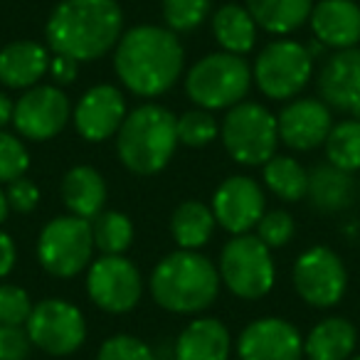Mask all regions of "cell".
Masks as SVG:
<instances>
[{
    "label": "cell",
    "mask_w": 360,
    "mask_h": 360,
    "mask_svg": "<svg viewBox=\"0 0 360 360\" xmlns=\"http://www.w3.org/2000/svg\"><path fill=\"white\" fill-rule=\"evenodd\" d=\"M126 119V96L114 84H96L79 96L72 109L77 134L89 143H101L119 134Z\"/></svg>",
    "instance_id": "cell-15"
},
{
    "label": "cell",
    "mask_w": 360,
    "mask_h": 360,
    "mask_svg": "<svg viewBox=\"0 0 360 360\" xmlns=\"http://www.w3.org/2000/svg\"><path fill=\"white\" fill-rule=\"evenodd\" d=\"M215 215L212 207L202 205L200 200H186L180 202L170 217V232L178 245V250H193L198 252L212 240L215 232Z\"/></svg>",
    "instance_id": "cell-27"
},
{
    "label": "cell",
    "mask_w": 360,
    "mask_h": 360,
    "mask_svg": "<svg viewBox=\"0 0 360 360\" xmlns=\"http://www.w3.org/2000/svg\"><path fill=\"white\" fill-rule=\"evenodd\" d=\"M220 136L230 158L240 165H264L276 155L279 126L276 116L257 101H240L222 119Z\"/></svg>",
    "instance_id": "cell-6"
},
{
    "label": "cell",
    "mask_w": 360,
    "mask_h": 360,
    "mask_svg": "<svg viewBox=\"0 0 360 360\" xmlns=\"http://www.w3.org/2000/svg\"><path fill=\"white\" fill-rule=\"evenodd\" d=\"M264 183L279 200L299 202L309 191V170L291 155H271L264 163Z\"/></svg>",
    "instance_id": "cell-28"
},
{
    "label": "cell",
    "mask_w": 360,
    "mask_h": 360,
    "mask_svg": "<svg viewBox=\"0 0 360 360\" xmlns=\"http://www.w3.org/2000/svg\"><path fill=\"white\" fill-rule=\"evenodd\" d=\"M210 207L215 222L232 237L250 235L264 215V191L250 175H232L217 186Z\"/></svg>",
    "instance_id": "cell-14"
},
{
    "label": "cell",
    "mask_w": 360,
    "mask_h": 360,
    "mask_svg": "<svg viewBox=\"0 0 360 360\" xmlns=\"http://www.w3.org/2000/svg\"><path fill=\"white\" fill-rule=\"evenodd\" d=\"M94 247L101 255H124L134 242V222L116 210H101L91 220Z\"/></svg>",
    "instance_id": "cell-29"
},
{
    "label": "cell",
    "mask_w": 360,
    "mask_h": 360,
    "mask_svg": "<svg viewBox=\"0 0 360 360\" xmlns=\"http://www.w3.org/2000/svg\"><path fill=\"white\" fill-rule=\"evenodd\" d=\"M314 75V57L296 40H274L257 55L252 82L266 99L286 101L299 96Z\"/></svg>",
    "instance_id": "cell-9"
},
{
    "label": "cell",
    "mask_w": 360,
    "mask_h": 360,
    "mask_svg": "<svg viewBox=\"0 0 360 360\" xmlns=\"http://www.w3.org/2000/svg\"><path fill=\"white\" fill-rule=\"evenodd\" d=\"M6 198H8V205H11V210L20 212V215H27V212H32L37 205H40V188H37L32 180H27L25 175H22V178L8 183Z\"/></svg>",
    "instance_id": "cell-38"
},
{
    "label": "cell",
    "mask_w": 360,
    "mask_h": 360,
    "mask_svg": "<svg viewBox=\"0 0 360 360\" xmlns=\"http://www.w3.org/2000/svg\"><path fill=\"white\" fill-rule=\"evenodd\" d=\"M50 70L47 47L35 40H18L0 50V84L8 89H30Z\"/></svg>",
    "instance_id": "cell-20"
},
{
    "label": "cell",
    "mask_w": 360,
    "mask_h": 360,
    "mask_svg": "<svg viewBox=\"0 0 360 360\" xmlns=\"http://www.w3.org/2000/svg\"><path fill=\"white\" fill-rule=\"evenodd\" d=\"M245 8L255 18L257 27L284 37L309 22L314 0H247Z\"/></svg>",
    "instance_id": "cell-25"
},
{
    "label": "cell",
    "mask_w": 360,
    "mask_h": 360,
    "mask_svg": "<svg viewBox=\"0 0 360 360\" xmlns=\"http://www.w3.org/2000/svg\"><path fill=\"white\" fill-rule=\"evenodd\" d=\"M296 235V222L294 215L286 210H271L264 212L257 225V237L264 242L269 250H276V247H286Z\"/></svg>",
    "instance_id": "cell-35"
},
{
    "label": "cell",
    "mask_w": 360,
    "mask_h": 360,
    "mask_svg": "<svg viewBox=\"0 0 360 360\" xmlns=\"http://www.w3.org/2000/svg\"><path fill=\"white\" fill-rule=\"evenodd\" d=\"M212 35L222 52L230 55H247L257 42V22L250 11L237 3H227L212 15Z\"/></svg>",
    "instance_id": "cell-26"
},
{
    "label": "cell",
    "mask_w": 360,
    "mask_h": 360,
    "mask_svg": "<svg viewBox=\"0 0 360 360\" xmlns=\"http://www.w3.org/2000/svg\"><path fill=\"white\" fill-rule=\"evenodd\" d=\"M91 222L75 215H57L37 237V262L47 274L72 279L91 264L94 255Z\"/></svg>",
    "instance_id": "cell-7"
},
{
    "label": "cell",
    "mask_w": 360,
    "mask_h": 360,
    "mask_svg": "<svg viewBox=\"0 0 360 360\" xmlns=\"http://www.w3.org/2000/svg\"><path fill=\"white\" fill-rule=\"evenodd\" d=\"M70 96L57 84H37L22 91L13 109V126L25 141H50L70 124Z\"/></svg>",
    "instance_id": "cell-13"
},
{
    "label": "cell",
    "mask_w": 360,
    "mask_h": 360,
    "mask_svg": "<svg viewBox=\"0 0 360 360\" xmlns=\"http://www.w3.org/2000/svg\"><path fill=\"white\" fill-rule=\"evenodd\" d=\"M252 86V67L240 55L212 52L198 60L186 75V94L198 109H232Z\"/></svg>",
    "instance_id": "cell-5"
},
{
    "label": "cell",
    "mask_w": 360,
    "mask_h": 360,
    "mask_svg": "<svg viewBox=\"0 0 360 360\" xmlns=\"http://www.w3.org/2000/svg\"><path fill=\"white\" fill-rule=\"evenodd\" d=\"M279 141L291 150H314L326 143L333 116L330 106L321 99H294L276 116Z\"/></svg>",
    "instance_id": "cell-17"
},
{
    "label": "cell",
    "mask_w": 360,
    "mask_h": 360,
    "mask_svg": "<svg viewBox=\"0 0 360 360\" xmlns=\"http://www.w3.org/2000/svg\"><path fill=\"white\" fill-rule=\"evenodd\" d=\"M212 0H160V13L168 30L193 32L205 22Z\"/></svg>",
    "instance_id": "cell-31"
},
{
    "label": "cell",
    "mask_w": 360,
    "mask_h": 360,
    "mask_svg": "<svg viewBox=\"0 0 360 360\" xmlns=\"http://www.w3.org/2000/svg\"><path fill=\"white\" fill-rule=\"evenodd\" d=\"M13 109H15V101L0 91V131H6V126L13 124Z\"/></svg>",
    "instance_id": "cell-41"
},
{
    "label": "cell",
    "mask_w": 360,
    "mask_h": 360,
    "mask_svg": "<svg viewBox=\"0 0 360 360\" xmlns=\"http://www.w3.org/2000/svg\"><path fill=\"white\" fill-rule=\"evenodd\" d=\"M32 345L47 355H72L86 340V321L75 304L65 299H42L32 306L25 323Z\"/></svg>",
    "instance_id": "cell-10"
},
{
    "label": "cell",
    "mask_w": 360,
    "mask_h": 360,
    "mask_svg": "<svg viewBox=\"0 0 360 360\" xmlns=\"http://www.w3.org/2000/svg\"><path fill=\"white\" fill-rule=\"evenodd\" d=\"M311 207L321 212H340L350 207L358 198L353 173L335 168V165H316L309 173V191H306Z\"/></svg>",
    "instance_id": "cell-23"
},
{
    "label": "cell",
    "mask_w": 360,
    "mask_h": 360,
    "mask_svg": "<svg viewBox=\"0 0 360 360\" xmlns=\"http://www.w3.org/2000/svg\"><path fill=\"white\" fill-rule=\"evenodd\" d=\"M232 335L217 319H195L175 340V360H227Z\"/></svg>",
    "instance_id": "cell-21"
},
{
    "label": "cell",
    "mask_w": 360,
    "mask_h": 360,
    "mask_svg": "<svg viewBox=\"0 0 360 360\" xmlns=\"http://www.w3.org/2000/svg\"><path fill=\"white\" fill-rule=\"evenodd\" d=\"M348 360H360V353H358V355H350Z\"/></svg>",
    "instance_id": "cell-44"
},
{
    "label": "cell",
    "mask_w": 360,
    "mask_h": 360,
    "mask_svg": "<svg viewBox=\"0 0 360 360\" xmlns=\"http://www.w3.org/2000/svg\"><path fill=\"white\" fill-rule=\"evenodd\" d=\"M32 350V340L25 326L0 323V360H27Z\"/></svg>",
    "instance_id": "cell-37"
},
{
    "label": "cell",
    "mask_w": 360,
    "mask_h": 360,
    "mask_svg": "<svg viewBox=\"0 0 360 360\" xmlns=\"http://www.w3.org/2000/svg\"><path fill=\"white\" fill-rule=\"evenodd\" d=\"M217 134H220V126L212 111L193 109L178 116V143L188 148H205L217 139Z\"/></svg>",
    "instance_id": "cell-32"
},
{
    "label": "cell",
    "mask_w": 360,
    "mask_h": 360,
    "mask_svg": "<svg viewBox=\"0 0 360 360\" xmlns=\"http://www.w3.org/2000/svg\"><path fill=\"white\" fill-rule=\"evenodd\" d=\"M220 281L245 301L266 296L274 286V259L271 250L257 235H235L220 255Z\"/></svg>",
    "instance_id": "cell-8"
},
{
    "label": "cell",
    "mask_w": 360,
    "mask_h": 360,
    "mask_svg": "<svg viewBox=\"0 0 360 360\" xmlns=\"http://www.w3.org/2000/svg\"><path fill=\"white\" fill-rule=\"evenodd\" d=\"M124 32V11L116 0H62L45 25L55 55L94 62L114 50Z\"/></svg>",
    "instance_id": "cell-2"
},
{
    "label": "cell",
    "mask_w": 360,
    "mask_h": 360,
    "mask_svg": "<svg viewBox=\"0 0 360 360\" xmlns=\"http://www.w3.org/2000/svg\"><path fill=\"white\" fill-rule=\"evenodd\" d=\"M321 101L360 121V47L335 50L319 72Z\"/></svg>",
    "instance_id": "cell-18"
},
{
    "label": "cell",
    "mask_w": 360,
    "mask_h": 360,
    "mask_svg": "<svg viewBox=\"0 0 360 360\" xmlns=\"http://www.w3.org/2000/svg\"><path fill=\"white\" fill-rule=\"evenodd\" d=\"M186 52L168 27L136 25L121 35L114 47V72L136 96L153 99L173 89L183 75Z\"/></svg>",
    "instance_id": "cell-1"
},
{
    "label": "cell",
    "mask_w": 360,
    "mask_h": 360,
    "mask_svg": "<svg viewBox=\"0 0 360 360\" xmlns=\"http://www.w3.org/2000/svg\"><path fill=\"white\" fill-rule=\"evenodd\" d=\"M326 158L330 165L345 170V173H355L360 170V121L348 119L333 124L328 139H326Z\"/></svg>",
    "instance_id": "cell-30"
},
{
    "label": "cell",
    "mask_w": 360,
    "mask_h": 360,
    "mask_svg": "<svg viewBox=\"0 0 360 360\" xmlns=\"http://www.w3.org/2000/svg\"><path fill=\"white\" fill-rule=\"evenodd\" d=\"M62 200L70 215L82 220H94L106 202V180L91 165H75L62 178Z\"/></svg>",
    "instance_id": "cell-22"
},
{
    "label": "cell",
    "mask_w": 360,
    "mask_h": 360,
    "mask_svg": "<svg viewBox=\"0 0 360 360\" xmlns=\"http://www.w3.org/2000/svg\"><path fill=\"white\" fill-rule=\"evenodd\" d=\"M309 25L323 47L348 50L360 42V6L355 0H319L314 3Z\"/></svg>",
    "instance_id": "cell-19"
},
{
    "label": "cell",
    "mask_w": 360,
    "mask_h": 360,
    "mask_svg": "<svg viewBox=\"0 0 360 360\" xmlns=\"http://www.w3.org/2000/svg\"><path fill=\"white\" fill-rule=\"evenodd\" d=\"M294 289L301 299L314 309H330L340 304L348 289V271L338 255L330 247L316 245L301 252L294 262Z\"/></svg>",
    "instance_id": "cell-11"
},
{
    "label": "cell",
    "mask_w": 360,
    "mask_h": 360,
    "mask_svg": "<svg viewBox=\"0 0 360 360\" xmlns=\"http://www.w3.org/2000/svg\"><path fill=\"white\" fill-rule=\"evenodd\" d=\"M18 259V250H15V242L8 232L0 230V279H6L8 274L13 271Z\"/></svg>",
    "instance_id": "cell-40"
},
{
    "label": "cell",
    "mask_w": 360,
    "mask_h": 360,
    "mask_svg": "<svg viewBox=\"0 0 360 360\" xmlns=\"http://www.w3.org/2000/svg\"><path fill=\"white\" fill-rule=\"evenodd\" d=\"M30 168V153L15 134L0 131V183H13Z\"/></svg>",
    "instance_id": "cell-33"
},
{
    "label": "cell",
    "mask_w": 360,
    "mask_h": 360,
    "mask_svg": "<svg viewBox=\"0 0 360 360\" xmlns=\"http://www.w3.org/2000/svg\"><path fill=\"white\" fill-rule=\"evenodd\" d=\"M178 148V116L160 104H143L126 114L116 134V155L136 175H153Z\"/></svg>",
    "instance_id": "cell-4"
},
{
    "label": "cell",
    "mask_w": 360,
    "mask_h": 360,
    "mask_svg": "<svg viewBox=\"0 0 360 360\" xmlns=\"http://www.w3.org/2000/svg\"><path fill=\"white\" fill-rule=\"evenodd\" d=\"M50 77L57 82V86H67V84H75L77 75H79V62L72 60L67 55H55L50 60Z\"/></svg>",
    "instance_id": "cell-39"
},
{
    "label": "cell",
    "mask_w": 360,
    "mask_h": 360,
    "mask_svg": "<svg viewBox=\"0 0 360 360\" xmlns=\"http://www.w3.org/2000/svg\"><path fill=\"white\" fill-rule=\"evenodd\" d=\"M30 314H32V301L22 286L0 284V323L25 326Z\"/></svg>",
    "instance_id": "cell-36"
},
{
    "label": "cell",
    "mask_w": 360,
    "mask_h": 360,
    "mask_svg": "<svg viewBox=\"0 0 360 360\" xmlns=\"http://www.w3.org/2000/svg\"><path fill=\"white\" fill-rule=\"evenodd\" d=\"M96 360H158L148 343L129 333H116L101 343Z\"/></svg>",
    "instance_id": "cell-34"
},
{
    "label": "cell",
    "mask_w": 360,
    "mask_h": 360,
    "mask_svg": "<svg viewBox=\"0 0 360 360\" xmlns=\"http://www.w3.org/2000/svg\"><path fill=\"white\" fill-rule=\"evenodd\" d=\"M8 212H11V205H8V198H6V191L0 188V225L8 220Z\"/></svg>",
    "instance_id": "cell-42"
},
{
    "label": "cell",
    "mask_w": 360,
    "mask_h": 360,
    "mask_svg": "<svg viewBox=\"0 0 360 360\" xmlns=\"http://www.w3.org/2000/svg\"><path fill=\"white\" fill-rule=\"evenodd\" d=\"M153 301L170 314H200L220 291V271L205 255L193 250L170 252L150 271Z\"/></svg>",
    "instance_id": "cell-3"
},
{
    "label": "cell",
    "mask_w": 360,
    "mask_h": 360,
    "mask_svg": "<svg viewBox=\"0 0 360 360\" xmlns=\"http://www.w3.org/2000/svg\"><path fill=\"white\" fill-rule=\"evenodd\" d=\"M237 355L240 360H301L304 335L286 319H257L237 338Z\"/></svg>",
    "instance_id": "cell-16"
},
{
    "label": "cell",
    "mask_w": 360,
    "mask_h": 360,
    "mask_svg": "<svg viewBox=\"0 0 360 360\" xmlns=\"http://www.w3.org/2000/svg\"><path fill=\"white\" fill-rule=\"evenodd\" d=\"M86 294L106 314H129L143 294L141 271L124 255H101L89 264Z\"/></svg>",
    "instance_id": "cell-12"
},
{
    "label": "cell",
    "mask_w": 360,
    "mask_h": 360,
    "mask_svg": "<svg viewBox=\"0 0 360 360\" xmlns=\"http://www.w3.org/2000/svg\"><path fill=\"white\" fill-rule=\"evenodd\" d=\"M306 50H309L311 57H316V55H321V52H323V45H321L319 40H311V45L306 47Z\"/></svg>",
    "instance_id": "cell-43"
},
{
    "label": "cell",
    "mask_w": 360,
    "mask_h": 360,
    "mask_svg": "<svg viewBox=\"0 0 360 360\" xmlns=\"http://www.w3.org/2000/svg\"><path fill=\"white\" fill-rule=\"evenodd\" d=\"M358 343V330L348 319L328 316L319 321L304 338V355L309 360H348Z\"/></svg>",
    "instance_id": "cell-24"
}]
</instances>
